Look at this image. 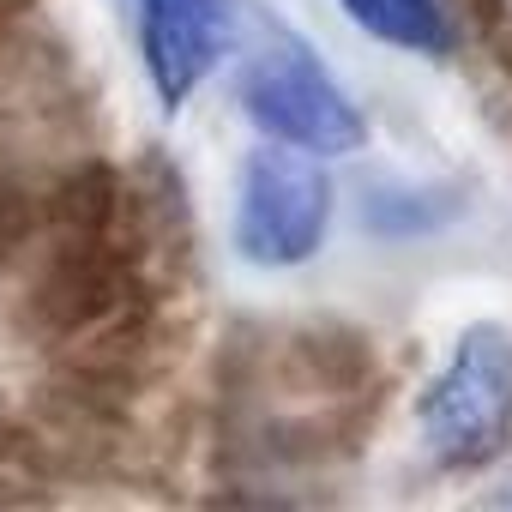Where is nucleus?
<instances>
[{
	"label": "nucleus",
	"mask_w": 512,
	"mask_h": 512,
	"mask_svg": "<svg viewBox=\"0 0 512 512\" xmlns=\"http://www.w3.org/2000/svg\"><path fill=\"white\" fill-rule=\"evenodd\" d=\"M416 434L440 470H482L512 440V332L470 320L416 398Z\"/></svg>",
	"instance_id": "1"
},
{
	"label": "nucleus",
	"mask_w": 512,
	"mask_h": 512,
	"mask_svg": "<svg viewBox=\"0 0 512 512\" xmlns=\"http://www.w3.org/2000/svg\"><path fill=\"white\" fill-rule=\"evenodd\" d=\"M241 109L266 139L314 157H350L368 145V115L338 85L326 55L290 25H266V37L253 43L241 67Z\"/></svg>",
	"instance_id": "2"
},
{
	"label": "nucleus",
	"mask_w": 512,
	"mask_h": 512,
	"mask_svg": "<svg viewBox=\"0 0 512 512\" xmlns=\"http://www.w3.org/2000/svg\"><path fill=\"white\" fill-rule=\"evenodd\" d=\"M332 235V175L314 151L253 145L235 181V253L260 272L308 266Z\"/></svg>",
	"instance_id": "3"
},
{
	"label": "nucleus",
	"mask_w": 512,
	"mask_h": 512,
	"mask_svg": "<svg viewBox=\"0 0 512 512\" xmlns=\"http://www.w3.org/2000/svg\"><path fill=\"white\" fill-rule=\"evenodd\" d=\"M139 13V61L157 103L175 115L199 97V85L223 67L235 13L229 0H133Z\"/></svg>",
	"instance_id": "4"
},
{
	"label": "nucleus",
	"mask_w": 512,
	"mask_h": 512,
	"mask_svg": "<svg viewBox=\"0 0 512 512\" xmlns=\"http://www.w3.org/2000/svg\"><path fill=\"white\" fill-rule=\"evenodd\" d=\"M338 7L350 13L356 31H368L386 49H404V55H446L452 49V25H446L440 0H338Z\"/></svg>",
	"instance_id": "5"
},
{
	"label": "nucleus",
	"mask_w": 512,
	"mask_h": 512,
	"mask_svg": "<svg viewBox=\"0 0 512 512\" xmlns=\"http://www.w3.org/2000/svg\"><path fill=\"white\" fill-rule=\"evenodd\" d=\"M506 500H512V488H506Z\"/></svg>",
	"instance_id": "6"
}]
</instances>
